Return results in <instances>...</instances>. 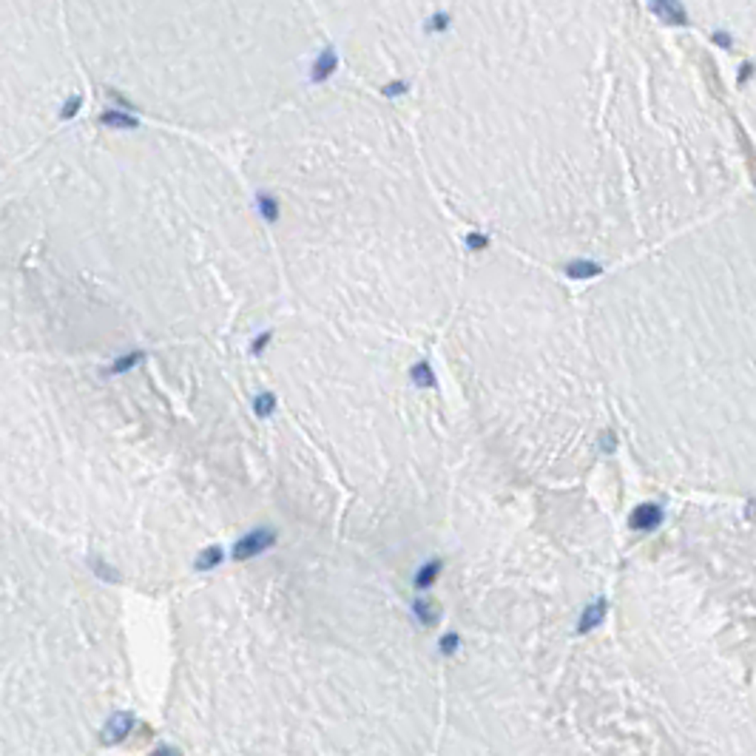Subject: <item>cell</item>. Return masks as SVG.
I'll return each instance as SVG.
<instances>
[{
    "label": "cell",
    "instance_id": "obj_2",
    "mask_svg": "<svg viewBox=\"0 0 756 756\" xmlns=\"http://www.w3.org/2000/svg\"><path fill=\"white\" fill-rule=\"evenodd\" d=\"M660 520H663V514H660L657 506H640L631 514V526H637V529H654Z\"/></svg>",
    "mask_w": 756,
    "mask_h": 756
},
{
    "label": "cell",
    "instance_id": "obj_7",
    "mask_svg": "<svg viewBox=\"0 0 756 756\" xmlns=\"http://www.w3.org/2000/svg\"><path fill=\"white\" fill-rule=\"evenodd\" d=\"M103 123H114V125H134V120H125V117H120V114H105V117H103Z\"/></svg>",
    "mask_w": 756,
    "mask_h": 756
},
{
    "label": "cell",
    "instance_id": "obj_5",
    "mask_svg": "<svg viewBox=\"0 0 756 756\" xmlns=\"http://www.w3.org/2000/svg\"><path fill=\"white\" fill-rule=\"evenodd\" d=\"M256 404H259V407H256V413H259V415H267V413H273V395H267V393H264V395H262Z\"/></svg>",
    "mask_w": 756,
    "mask_h": 756
},
{
    "label": "cell",
    "instance_id": "obj_3",
    "mask_svg": "<svg viewBox=\"0 0 756 756\" xmlns=\"http://www.w3.org/2000/svg\"><path fill=\"white\" fill-rule=\"evenodd\" d=\"M603 611H606V603L600 600V603H591L589 609H586V614H583V620H580V626H577V631L580 634H586V631H591L600 620H603Z\"/></svg>",
    "mask_w": 756,
    "mask_h": 756
},
{
    "label": "cell",
    "instance_id": "obj_1",
    "mask_svg": "<svg viewBox=\"0 0 756 756\" xmlns=\"http://www.w3.org/2000/svg\"><path fill=\"white\" fill-rule=\"evenodd\" d=\"M270 540H273V534H270L267 529H256L253 534H248V537L239 543V549H237V557H239V560H242V557H251V554H256V552L267 549V546H270Z\"/></svg>",
    "mask_w": 756,
    "mask_h": 756
},
{
    "label": "cell",
    "instance_id": "obj_6",
    "mask_svg": "<svg viewBox=\"0 0 756 756\" xmlns=\"http://www.w3.org/2000/svg\"><path fill=\"white\" fill-rule=\"evenodd\" d=\"M455 648H458V637H455V634H447L444 643H441V651H444V654H452Z\"/></svg>",
    "mask_w": 756,
    "mask_h": 756
},
{
    "label": "cell",
    "instance_id": "obj_4",
    "mask_svg": "<svg viewBox=\"0 0 756 756\" xmlns=\"http://www.w3.org/2000/svg\"><path fill=\"white\" fill-rule=\"evenodd\" d=\"M438 569H441V563H430V566H427V569H424V571H421V574L415 577V583H418L421 589H427V586H430V583L435 580V574H438Z\"/></svg>",
    "mask_w": 756,
    "mask_h": 756
}]
</instances>
